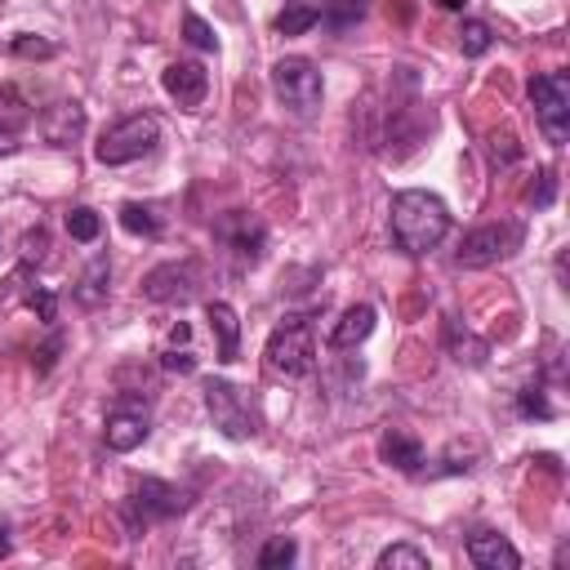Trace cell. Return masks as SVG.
Returning a JSON list of instances; mask_svg holds the SVG:
<instances>
[{"label": "cell", "mask_w": 570, "mask_h": 570, "mask_svg": "<svg viewBox=\"0 0 570 570\" xmlns=\"http://www.w3.org/2000/svg\"><path fill=\"white\" fill-rule=\"evenodd\" d=\"M387 227H392L396 249H405V254L419 258V254H428V249H436V245L445 240V232H450V209H445L441 196L419 191V187H405V191L392 196Z\"/></svg>", "instance_id": "6da1fadb"}, {"label": "cell", "mask_w": 570, "mask_h": 570, "mask_svg": "<svg viewBox=\"0 0 570 570\" xmlns=\"http://www.w3.org/2000/svg\"><path fill=\"white\" fill-rule=\"evenodd\" d=\"M272 94H276V102H281L285 111H294L298 120H307V116L321 111L325 80H321V71H316L312 58L289 53V58H276V62H272Z\"/></svg>", "instance_id": "7a4b0ae2"}, {"label": "cell", "mask_w": 570, "mask_h": 570, "mask_svg": "<svg viewBox=\"0 0 570 570\" xmlns=\"http://www.w3.org/2000/svg\"><path fill=\"white\" fill-rule=\"evenodd\" d=\"M200 396H205V410L214 419V428L227 436V441H249L258 432V405L245 387H236L232 379H205L200 383Z\"/></svg>", "instance_id": "3957f363"}, {"label": "cell", "mask_w": 570, "mask_h": 570, "mask_svg": "<svg viewBox=\"0 0 570 570\" xmlns=\"http://www.w3.org/2000/svg\"><path fill=\"white\" fill-rule=\"evenodd\" d=\"M263 361L272 374L281 379H307L316 365V343H312V325L303 316H285L267 343H263Z\"/></svg>", "instance_id": "277c9868"}, {"label": "cell", "mask_w": 570, "mask_h": 570, "mask_svg": "<svg viewBox=\"0 0 570 570\" xmlns=\"http://www.w3.org/2000/svg\"><path fill=\"white\" fill-rule=\"evenodd\" d=\"M156 142H160V120L138 111V116H125L111 129H102L94 156H98V165H129V160H142Z\"/></svg>", "instance_id": "5b68a950"}, {"label": "cell", "mask_w": 570, "mask_h": 570, "mask_svg": "<svg viewBox=\"0 0 570 570\" xmlns=\"http://www.w3.org/2000/svg\"><path fill=\"white\" fill-rule=\"evenodd\" d=\"M187 508H191V494L169 485V481H156V476L134 481V490L125 494V521H129L134 534L147 530L151 521H169V517H178Z\"/></svg>", "instance_id": "8992f818"}, {"label": "cell", "mask_w": 570, "mask_h": 570, "mask_svg": "<svg viewBox=\"0 0 570 570\" xmlns=\"http://www.w3.org/2000/svg\"><path fill=\"white\" fill-rule=\"evenodd\" d=\"M530 102H534V116L548 134L552 147H566L570 138V80L566 71H543L530 80Z\"/></svg>", "instance_id": "52a82bcc"}, {"label": "cell", "mask_w": 570, "mask_h": 570, "mask_svg": "<svg viewBox=\"0 0 570 570\" xmlns=\"http://www.w3.org/2000/svg\"><path fill=\"white\" fill-rule=\"evenodd\" d=\"M147 432H151V410H147V401H138V396H116L111 410H107V423H102L107 450L129 454V450H138V445L147 441Z\"/></svg>", "instance_id": "ba28073f"}, {"label": "cell", "mask_w": 570, "mask_h": 570, "mask_svg": "<svg viewBox=\"0 0 570 570\" xmlns=\"http://www.w3.org/2000/svg\"><path fill=\"white\" fill-rule=\"evenodd\" d=\"M200 289V263L196 258H169L142 276V294L151 303H191Z\"/></svg>", "instance_id": "9c48e42d"}, {"label": "cell", "mask_w": 570, "mask_h": 570, "mask_svg": "<svg viewBox=\"0 0 570 570\" xmlns=\"http://www.w3.org/2000/svg\"><path fill=\"white\" fill-rule=\"evenodd\" d=\"M214 236L223 240V249H227L236 263H258V258H263V245H267V227H263L254 214H245V209L223 214L218 227H214Z\"/></svg>", "instance_id": "30bf717a"}, {"label": "cell", "mask_w": 570, "mask_h": 570, "mask_svg": "<svg viewBox=\"0 0 570 570\" xmlns=\"http://www.w3.org/2000/svg\"><path fill=\"white\" fill-rule=\"evenodd\" d=\"M517 227H508V223H490V227H476V232H468L463 240H459V254H454V267H490V263H499L512 245H517Z\"/></svg>", "instance_id": "8fae6325"}, {"label": "cell", "mask_w": 570, "mask_h": 570, "mask_svg": "<svg viewBox=\"0 0 570 570\" xmlns=\"http://www.w3.org/2000/svg\"><path fill=\"white\" fill-rule=\"evenodd\" d=\"M160 85H165V94L178 102V107H200L205 102V94H209V71L200 67V62H191V58H178V62H169L165 71H160Z\"/></svg>", "instance_id": "7c38bea8"}, {"label": "cell", "mask_w": 570, "mask_h": 570, "mask_svg": "<svg viewBox=\"0 0 570 570\" xmlns=\"http://www.w3.org/2000/svg\"><path fill=\"white\" fill-rule=\"evenodd\" d=\"M40 134H45V142H53V147H76L80 134H85V107H80L76 98L49 102V107L40 111Z\"/></svg>", "instance_id": "4fadbf2b"}, {"label": "cell", "mask_w": 570, "mask_h": 570, "mask_svg": "<svg viewBox=\"0 0 570 570\" xmlns=\"http://www.w3.org/2000/svg\"><path fill=\"white\" fill-rule=\"evenodd\" d=\"M468 561L476 570H517L521 566V552L499 534V530H476L468 539Z\"/></svg>", "instance_id": "5bb4252c"}, {"label": "cell", "mask_w": 570, "mask_h": 570, "mask_svg": "<svg viewBox=\"0 0 570 570\" xmlns=\"http://www.w3.org/2000/svg\"><path fill=\"white\" fill-rule=\"evenodd\" d=\"M205 321H209V330L218 338V361H236L240 356V321H236V307L223 303V298H214V303H205Z\"/></svg>", "instance_id": "9a60e30c"}, {"label": "cell", "mask_w": 570, "mask_h": 570, "mask_svg": "<svg viewBox=\"0 0 570 570\" xmlns=\"http://www.w3.org/2000/svg\"><path fill=\"white\" fill-rule=\"evenodd\" d=\"M379 459L392 463L396 472H419L423 468V441L410 436V432H401V428H387L379 436Z\"/></svg>", "instance_id": "2e32d148"}, {"label": "cell", "mask_w": 570, "mask_h": 570, "mask_svg": "<svg viewBox=\"0 0 570 570\" xmlns=\"http://www.w3.org/2000/svg\"><path fill=\"white\" fill-rule=\"evenodd\" d=\"M374 321H379V312H374L370 303H352V307L334 321L330 347H356V343H365V338L374 334Z\"/></svg>", "instance_id": "e0dca14e"}, {"label": "cell", "mask_w": 570, "mask_h": 570, "mask_svg": "<svg viewBox=\"0 0 570 570\" xmlns=\"http://www.w3.org/2000/svg\"><path fill=\"white\" fill-rule=\"evenodd\" d=\"M107 281H111V263H107V254H98V258L85 267L80 285H76V303H80V307H102V303H107Z\"/></svg>", "instance_id": "ac0fdd59"}, {"label": "cell", "mask_w": 570, "mask_h": 570, "mask_svg": "<svg viewBox=\"0 0 570 570\" xmlns=\"http://www.w3.org/2000/svg\"><path fill=\"white\" fill-rule=\"evenodd\" d=\"M120 227L129 236H160L165 232V218L156 205H142V200H125L120 205Z\"/></svg>", "instance_id": "d6986e66"}, {"label": "cell", "mask_w": 570, "mask_h": 570, "mask_svg": "<svg viewBox=\"0 0 570 570\" xmlns=\"http://www.w3.org/2000/svg\"><path fill=\"white\" fill-rule=\"evenodd\" d=\"M31 125V107L13 85H0V138H13Z\"/></svg>", "instance_id": "ffe728a7"}, {"label": "cell", "mask_w": 570, "mask_h": 570, "mask_svg": "<svg viewBox=\"0 0 570 570\" xmlns=\"http://www.w3.org/2000/svg\"><path fill=\"white\" fill-rule=\"evenodd\" d=\"M321 22V9L312 4V0H285V9L276 13V31L281 36H303V31H312Z\"/></svg>", "instance_id": "44dd1931"}, {"label": "cell", "mask_w": 570, "mask_h": 570, "mask_svg": "<svg viewBox=\"0 0 570 570\" xmlns=\"http://www.w3.org/2000/svg\"><path fill=\"white\" fill-rule=\"evenodd\" d=\"M160 365H165L169 374H196V352L187 347V325H178V330L169 334V347L160 352Z\"/></svg>", "instance_id": "7402d4cb"}, {"label": "cell", "mask_w": 570, "mask_h": 570, "mask_svg": "<svg viewBox=\"0 0 570 570\" xmlns=\"http://www.w3.org/2000/svg\"><path fill=\"white\" fill-rule=\"evenodd\" d=\"M428 552L414 548V543H392L379 552V570H428Z\"/></svg>", "instance_id": "603a6c76"}, {"label": "cell", "mask_w": 570, "mask_h": 570, "mask_svg": "<svg viewBox=\"0 0 570 570\" xmlns=\"http://www.w3.org/2000/svg\"><path fill=\"white\" fill-rule=\"evenodd\" d=\"M490 45H494L490 22H481V18H463V27H459V49H463L468 58H481Z\"/></svg>", "instance_id": "cb8c5ba5"}, {"label": "cell", "mask_w": 570, "mask_h": 570, "mask_svg": "<svg viewBox=\"0 0 570 570\" xmlns=\"http://www.w3.org/2000/svg\"><path fill=\"white\" fill-rule=\"evenodd\" d=\"M98 232H102V218H98V209H89V205H76V209L67 214V236H71V240H80V245H94V240H98Z\"/></svg>", "instance_id": "d4e9b609"}, {"label": "cell", "mask_w": 570, "mask_h": 570, "mask_svg": "<svg viewBox=\"0 0 570 570\" xmlns=\"http://www.w3.org/2000/svg\"><path fill=\"white\" fill-rule=\"evenodd\" d=\"M294 557H298V543H294L289 534H276V539L263 543V552H258V570H285V566H294Z\"/></svg>", "instance_id": "484cf974"}, {"label": "cell", "mask_w": 570, "mask_h": 570, "mask_svg": "<svg viewBox=\"0 0 570 570\" xmlns=\"http://www.w3.org/2000/svg\"><path fill=\"white\" fill-rule=\"evenodd\" d=\"M183 31H187V40L196 49H218V36H214V27L200 13H183Z\"/></svg>", "instance_id": "4316f807"}, {"label": "cell", "mask_w": 570, "mask_h": 570, "mask_svg": "<svg viewBox=\"0 0 570 570\" xmlns=\"http://www.w3.org/2000/svg\"><path fill=\"white\" fill-rule=\"evenodd\" d=\"M517 410H521L525 419H552V405L543 401V392H539V387H521V396H517Z\"/></svg>", "instance_id": "83f0119b"}, {"label": "cell", "mask_w": 570, "mask_h": 570, "mask_svg": "<svg viewBox=\"0 0 570 570\" xmlns=\"http://www.w3.org/2000/svg\"><path fill=\"white\" fill-rule=\"evenodd\" d=\"M13 53H18V58H53L58 45H53V40H40V36H18V40H13Z\"/></svg>", "instance_id": "f1b7e54d"}, {"label": "cell", "mask_w": 570, "mask_h": 570, "mask_svg": "<svg viewBox=\"0 0 570 570\" xmlns=\"http://www.w3.org/2000/svg\"><path fill=\"white\" fill-rule=\"evenodd\" d=\"M27 307H31L45 325H53V321H58V298H53L49 289H31V294H27Z\"/></svg>", "instance_id": "f546056e"}, {"label": "cell", "mask_w": 570, "mask_h": 570, "mask_svg": "<svg viewBox=\"0 0 570 570\" xmlns=\"http://www.w3.org/2000/svg\"><path fill=\"white\" fill-rule=\"evenodd\" d=\"M45 249H49L45 227H36V232H27V236H22V258H27V263H31V258L40 263V258H45Z\"/></svg>", "instance_id": "4dcf8cb0"}, {"label": "cell", "mask_w": 570, "mask_h": 570, "mask_svg": "<svg viewBox=\"0 0 570 570\" xmlns=\"http://www.w3.org/2000/svg\"><path fill=\"white\" fill-rule=\"evenodd\" d=\"M530 200L534 205H552V169L539 174V187H530Z\"/></svg>", "instance_id": "1f68e13d"}, {"label": "cell", "mask_w": 570, "mask_h": 570, "mask_svg": "<svg viewBox=\"0 0 570 570\" xmlns=\"http://www.w3.org/2000/svg\"><path fill=\"white\" fill-rule=\"evenodd\" d=\"M9 548H13V539H9V525H4V521H0V561H4V557H9Z\"/></svg>", "instance_id": "d6a6232c"}, {"label": "cell", "mask_w": 570, "mask_h": 570, "mask_svg": "<svg viewBox=\"0 0 570 570\" xmlns=\"http://www.w3.org/2000/svg\"><path fill=\"white\" fill-rule=\"evenodd\" d=\"M13 151V138H0V156H9Z\"/></svg>", "instance_id": "836d02e7"}, {"label": "cell", "mask_w": 570, "mask_h": 570, "mask_svg": "<svg viewBox=\"0 0 570 570\" xmlns=\"http://www.w3.org/2000/svg\"><path fill=\"white\" fill-rule=\"evenodd\" d=\"M436 4H445V9H459V0H436Z\"/></svg>", "instance_id": "e575fe53"}]
</instances>
